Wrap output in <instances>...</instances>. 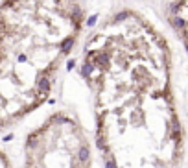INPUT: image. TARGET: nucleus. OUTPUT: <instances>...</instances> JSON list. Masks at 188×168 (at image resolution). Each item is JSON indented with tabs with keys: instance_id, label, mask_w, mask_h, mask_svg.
<instances>
[{
	"instance_id": "nucleus-1",
	"label": "nucleus",
	"mask_w": 188,
	"mask_h": 168,
	"mask_svg": "<svg viewBox=\"0 0 188 168\" xmlns=\"http://www.w3.org/2000/svg\"><path fill=\"white\" fill-rule=\"evenodd\" d=\"M81 74L94 104L103 168H175L183 129L170 91V50L140 13L122 9L87 41Z\"/></svg>"
},
{
	"instance_id": "nucleus-2",
	"label": "nucleus",
	"mask_w": 188,
	"mask_h": 168,
	"mask_svg": "<svg viewBox=\"0 0 188 168\" xmlns=\"http://www.w3.org/2000/svg\"><path fill=\"white\" fill-rule=\"evenodd\" d=\"M83 24L81 0H0V127L48 100Z\"/></svg>"
},
{
	"instance_id": "nucleus-3",
	"label": "nucleus",
	"mask_w": 188,
	"mask_h": 168,
	"mask_svg": "<svg viewBox=\"0 0 188 168\" xmlns=\"http://www.w3.org/2000/svg\"><path fill=\"white\" fill-rule=\"evenodd\" d=\"M24 168H92L89 137L76 116L50 115L26 137Z\"/></svg>"
},
{
	"instance_id": "nucleus-4",
	"label": "nucleus",
	"mask_w": 188,
	"mask_h": 168,
	"mask_svg": "<svg viewBox=\"0 0 188 168\" xmlns=\"http://www.w3.org/2000/svg\"><path fill=\"white\" fill-rule=\"evenodd\" d=\"M0 168H13V165H11V159L7 157V153L0 148Z\"/></svg>"
}]
</instances>
